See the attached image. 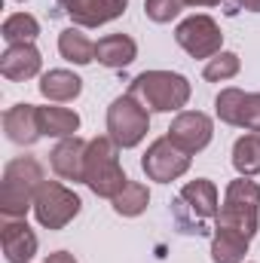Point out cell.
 <instances>
[{"label": "cell", "mask_w": 260, "mask_h": 263, "mask_svg": "<svg viewBox=\"0 0 260 263\" xmlns=\"http://www.w3.org/2000/svg\"><path fill=\"white\" fill-rule=\"evenodd\" d=\"M3 132L12 144L31 147L43 138L40 132V120H37V104H15L3 114Z\"/></svg>", "instance_id": "15"}, {"label": "cell", "mask_w": 260, "mask_h": 263, "mask_svg": "<svg viewBox=\"0 0 260 263\" xmlns=\"http://www.w3.org/2000/svg\"><path fill=\"white\" fill-rule=\"evenodd\" d=\"M37 34H40V22H37L31 12H12V15L3 18V25H0V37L6 40V46L34 43Z\"/></svg>", "instance_id": "22"}, {"label": "cell", "mask_w": 260, "mask_h": 263, "mask_svg": "<svg viewBox=\"0 0 260 263\" xmlns=\"http://www.w3.org/2000/svg\"><path fill=\"white\" fill-rule=\"evenodd\" d=\"M86 150H89V141L70 135V138H62L52 153H49V165L52 172L62 178V181H86Z\"/></svg>", "instance_id": "12"}, {"label": "cell", "mask_w": 260, "mask_h": 263, "mask_svg": "<svg viewBox=\"0 0 260 263\" xmlns=\"http://www.w3.org/2000/svg\"><path fill=\"white\" fill-rule=\"evenodd\" d=\"M43 263H77V257L67 254V251H55V254H46V260Z\"/></svg>", "instance_id": "29"}, {"label": "cell", "mask_w": 260, "mask_h": 263, "mask_svg": "<svg viewBox=\"0 0 260 263\" xmlns=\"http://www.w3.org/2000/svg\"><path fill=\"white\" fill-rule=\"evenodd\" d=\"M141 168L150 181H159V184H172L178 181L181 175H187L190 168V153H184L181 147H175L169 138H156L147 153L141 156Z\"/></svg>", "instance_id": "9"}, {"label": "cell", "mask_w": 260, "mask_h": 263, "mask_svg": "<svg viewBox=\"0 0 260 263\" xmlns=\"http://www.w3.org/2000/svg\"><path fill=\"white\" fill-rule=\"evenodd\" d=\"M150 132V110L132 98L129 92L114 98L110 107H107V135L114 138V144L120 150H129V147H138Z\"/></svg>", "instance_id": "6"}, {"label": "cell", "mask_w": 260, "mask_h": 263, "mask_svg": "<svg viewBox=\"0 0 260 263\" xmlns=\"http://www.w3.org/2000/svg\"><path fill=\"white\" fill-rule=\"evenodd\" d=\"M40 95L49 98V101H73L80 92H83V80L73 73V70H65V67H55V70H46L40 77Z\"/></svg>", "instance_id": "17"}, {"label": "cell", "mask_w": 260, "mask_h": 263, "mask_svg": "<svg viewBox=\"0 0 260 263\" xmlns=\"http://www.w3.org/2000/svg\"><path fill=\"white\" fill-rule=\"evenodd\" d=\"M80 208H83L80 196L59 181H43V187L34 196V217L46 230H65L80 214Z\"/></svg>", "instance_id": "7"}, {"label": "cell", "mask_w": 260, "mask_h": 263, "mask_svg": "<svg viewBox=\"0 0 260 263\" xmlns=\"http://www.w3.org/2000/svg\"><path fill=\"white\" fill-rule=\"evenodd\" d=\"M110 202H114V211H117L120 217H138V214H144V208L150 205V190H147L144 184H138V181H129Z\"/></svg>", "instance_id": "23"}, {"label": "cell", "mask_w": 260, "mask_h": 263, "mask_svg": "<svg viewBox=\"0 0 260 263\" xmlns=\"http://www.w3.org/2000/svg\"><path fill=\"white\" fill-rule=\"evenodd\" d=\"M187 6H220V0H187Z\"/></svg>", "instance_id": "30"}, {"label": "cell", "mask_w": 260, "mask_h": 263, "mask_svg": "<svg viewBox=\"0 0 260 263\" xmlns=\"http://www.w3.org/2000/svg\"><path fill=\"white\" fill-rule=\"evenodd\" d=\"M43 138H70L80 129V114L67 107H37Z\"/></svg>", "instance_id": "19"}, {"label": "cell", "mask_w": 260, "mask_h": 263, "mask_svg": "<svg viewBox=\"0 0 260 263\" xmlns=\"http://www.w3.org/2000/svg\"><path fill=\"white\" fill-rule=\"evenodd\" d=\"M211 135H214V126H211V120L202 110H181L172 120L169 132H165V138L175 147H181L184 153H190V156L211 144Z\"/></svg>", "instance_id": "10"}, {"label": "cell", "mask_w": 260, "mask_h": 263, "mask_svg": "<svg viewBox=\"0 0 260 263\" xmlns=\"http://www.w3.org/2000/svg\"><path fill=\"white\" fill-rule=\"evenodd\" d=\"M220 211V202H217V187L205 178L190 181L178 199L172 202V217L178 223L181 233H190V236H205L208 233V220H214Z\"/></svg>", "instance_id": "5"}, {"label": "cell", "mask_w": 260, "mask_h": 263, "mask_svg": "<svg viewBox=\"0 0 260 263\" xmlns=\"http://www.w3.org/2000/svg\"><path fill=\"white\" fill-rule=\"evenodd\" d=\"M233 168L242 178H254L260 175V135L248 132L233 144Z\"/></svg>", "instance_id": "21"}, {"label": "cell", "mask_w": 260, "mask_h": 263, "mask_svg": "<svg viewBox=\"0 0 260 263\" xmlns=\"http://www.w3.org/2000/svg\"><path fill=\"white\" fill-rule=\"evenodd\" d=\"M59 6L77 28H101L120 18L129 0H59Z\"/></svg>", "instance_id": "11"}, {"label": "cell", "mask_w": 260, "mask_h": 263, "mask_svg": "<svg viewBox=\"0 0 260 263\" xmlns=\"http://www.w3.org/2000/svg\"><path fill=\"white\" fill-rule=\"evenodd\" d=\"M248 242L245 236L227 230V227H214L211 233V260L214 263H242L248 254Z\"/></svg>", "instance_id": "18"}, {"label": "cell", "mask_w": 260, "mask_h": 263, "mask_svg": "<svg viewBox=\"0 0 260 263\" xmlns=\"http://www.w3.org/2000/svg\"><path fill=\"white\" fill-rule=\"evenodd\" d=\"M95 59L110 70L129 67L138 59V43L132 40L129 34H107L95 43Z\"/></svg>", "instance_id": "16"}, {"label": "cell", "mask_w": 260, "mask_h": 263, "mask_svg": "<svg viewBox=\"0 0 260 263\" xmlns=\"http://www.w3.org/2000/svg\"><path fill=\"white\" fill-rule=\"evenodd\" d=\"M59 52H62V59L73 62V65H92L95 62V43L80 28H65L59 34Z\"/></svg>", "instance_id": "20"}, {"label": "cell", "mask_w": 260, "mask_h": 263, "mask_svg": "<svg viewBox=\"0 0 260 263\" xmlns=\"http://www.w3.org/2000/svg\"><path fill=\"white\" fill-rule=\"evenodd\" d=\"M239 67H242V62H239L236 52H224V49H220L214 59H208L202 77H205L208 83H224V80H233V77L239 73Z\"/></svg>", "instance_id": "25"}, {"label": "cell", "mask_w": 260, "mask_h": 263, "mask_svg": "<svg viewBox=\"0 0 260 263\" xmlns=\"http://www.w3.org/2000/svg\"><path fill=\"white\" fill-rule=\"evenodd\" d=\"M239 129L257 132L260 135V92H248L245 95V107H242V126Z\"/></svg>", "instance_id": "27"}, {"label": "cell", "mask_w": 260, "mask_h": 263, "mask_svg": "<svg viewBox=\"0 0 260 263\" xmlns=\"http://www.w3.org/2000/svg\"><path fill=\"white\" fill-rule=\"evenodd\" d=\"M190 80L175 70H144L132 80L129 95L138 98L147 110L153 114H172L187 107L190 101Z\"/></svg>", "instance_id": "1"}, {"label": "cell", "mask_w": 260, "mask_h": 263, "mask_svg": "<svg viewBox=\"0 0 260 263\" xmlns=\"http://www.w3.org/2000/svg\"><path fill=\"white\" fill-rule=\"evenodd\" d=\"M83 184L101 199H114L129 184V178H126V172L120 165V147L114 144L110 135L89 141V150H86V181Z\"/></svg>", "instance_id": "4"}, {"label": "cell", "mask_w": 260, "mask_h": 263, "mask_svg": "<svg viewBox=\"0 0 260 263\" xmlns=\"http://www.w3.org/2000/svg\"><path fill=\"white\" fill-rule=\"evenodd\" d=\"M175 40L193 59H214L220 52V46H224L220 25L211 15H190V18H184L175 28Z\"/></svg>", "instance_id": "8"}, {"label": "cell", "mask_w": 260, "mask_h": 263, "mask_svg": "<svg viewBox=\"0 0 260 263\" xmlns=\"http://www.w3.org/2000/svg\"><path fill=\"white\" fill-rule=\"evenodd\" d=\"M40 49L34 43H15V46H6V52L0 55V73L12 83H25L31 77L40 73Z\"/></svg>", "instance_id": "14"}, {"label": "cell", "mask_w": 260, "mask_h": 263, "mask_svg": "<svg viewBox=\"0 0 260 263\" xmlns=\"http://www.w3.org/2000/svg\"><path fill=\"white\" fill-rule=\"evenodd\" d=\"M46 175L43 165L34 156H18L6 162L3 181H0V214L3 217H25L28 208H34V196L43 187Z\"/></svg>", "instance_id": "2"}, {"label": "cell", "mask_w": 260, "mask_h": 263, "mask_svg": "<svg viewBox=\"0 0 260 263\" xmlns=\"http://www.w3.org/2000/svg\"><path fill=\"white\" fill-rule=\"evenodd\" d=\"M184 6H187V0H144V12L156 25H165V22L178 18Z\"/></svg>", "instance_id": "26"}, {"label": "cell", "mask_w": 260, "mask_h": 263, "mask_svg": "<svg viewBox=\"0 0 260 263\" xmlns=\"http://www.w3.org/2000/svg\"><path fill=\"white\" fill-rule=\"evenodd\" d=\"M245 95L242 89L230 86V89H220V95L214 98V114L220 123L227 126H242V107H245Z\"/></svg>", "instance_id": "24"}, {"label": "cell", "mask_w": 260, "mask_h": 263, "mask_svg": "<svg viewBox=\"0 0 260 263\" xmlns=\"http://www.w3.org/2000/svg\"><path fill=\"white\" fill-rule=\"evenodd\" d=\"M0 245L6 263H28L37 254V236L25 223V217H3L0 223Z\"/></svg>", "instance_id": "13"}, {"label": "cell", "mask_w": 260, "mask_h": 263, "mask_svg": "<svg viewBox=\"0 0 260 263\" xmlns=\"http://www.w3.org/2000/svg\"><path fill=\"white\" fill-rule=\"evenodd\" d=\"M214 227H227L245 239H254L260 227V184L251 178H239L227 184L224 205L214 217Z\"/></svg>", "instance_id": "3"}, {"label": "cell", "mask_w": 260, "mask_h": 263, "mask_svg": "<svg viewBox=\"0 0 260 263\" xmlns=\"http://www.w3.org/2000/svg\"><path fill=\"white\" fill-rule=\"evenodd\" d=\"M230 12H236V9H248V12H260V0H230Z\"/></svg>", "instance_id": "28"}]
</instances>
